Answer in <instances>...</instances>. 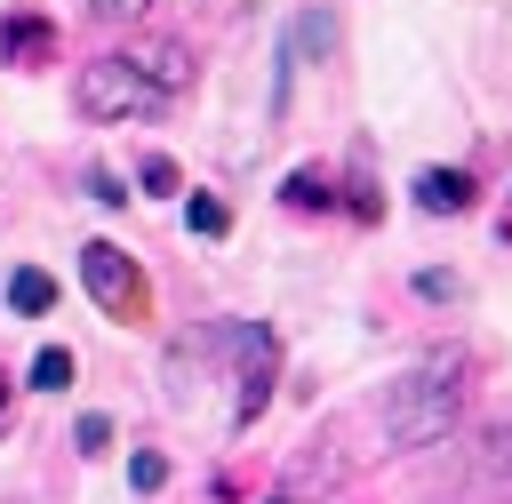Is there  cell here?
I'll return each instance as SVG.
<instances>
[{"label":"cell","mask_w":512,"mask_h":504,"mask_svg":"<svg viewBox=\"0 0 512 504\" xmlns=\"http://www.w3.org/2000/svg\"><path fill=\"white\" fill-rule=\"evenodd\" d=\"M464 392H472V352L464 344H432L416 368H400L384 384V448H424L440 440L456 416H464Z\"/></svg>","instance_id":"1"},{"label":"cell","mask_w":512,"mask_h":504,"mask_svg":"<svg viewBox=\"0 0 512 504\" xmlns=\"http://www.w3.org/2000/svg\"><path fill=\"white\" fill-rule=\"evenodd\" d=\"M80 112L88 120H152V112H168V96L128 64V56H96V64H80Z\"/></svg>","instance_id":"2"},{"label":"cell","mask_w":512,"mask_h":504,"mask_svg":"<svg viewBox=\"0 0 512 504\" xmlns=\"http://www.w3.org/2000/svg\"><path fill=\"white\" fill-rule=\"evenodd\" d=\"M80 288L104 304V320H144V272H136L128 248L88 240V248H80Z\"/></svg>","instance_id":"3"},{"label":"cell","mask_w":512,"mask_h":504,"mask_svg":"<svg viewBox=\"0 0 512 504\" xmlns=\"http://www.w3.org/2000/svg\"><path fill=\"white\" fill-rule=\"evenodd\" d=\"M232 352H240V400H232V424H256L272 384H280V336L264 320H240L232 328Z\"/></svg>","instance_id":"4"},{"label":"cell","mask_w":512,"mask_h":504,"mask_svg":"<svg viewBox=\"0 0 512 504\" xmlns=\"http://www.w3.org/2000/svg\"><path fill=\"white\" fill-rule=\"evenodd\" d=\"M0 56H8V64H24V72H32V64H48V56H56V24H48L40 8L0 16Z\"/></svg>","instance_id":"5"},{"label":"cell","mask_w":512,"mask_h":504,"mask_svg":"<svg viewBox=\"0 0 512 504\" xmlns=\"http://www.w3.org/2000/svg\"><path fill=\"white\" fill-rule=\"evenodd\" d=\"M128 64H136L160 96H184V88H192V48H184V40H144V48H128Z\"/></svg>","instance_id":"6"},{"label":"cell","mask_w":512,"mask_h":504,"mask_svg":"<svg viewBox=\"0 0 512 504\" xmlns=\"http://www.w3.org/2000/svg\"><path fill=\"white\" fill-rule=\"evenodd\" d=\"M416 208L424 216H464L472 208V176L464 168H424L416 176Z\"/></svg>","instance_id":"7"},{"label":"cell","mask_w":512,"mask_h":504,"mask_svg":"<svg viewBox=\"0 0 512 504\" xmlns=\"http://www.w3.org/2000/svg\"><path fill=\"white\" fill-rule=\"evenodd\" d=\"M8 304H16V312H32V320H40V312H48V304H56V280H48V272H40V264H16V272H8Z\"/></svg>","instance_id":"8"},{"label":"cell","mask_w":512,"mask_h":504,"mask_svg":"<svg viewBox=\"0 0 512 504\" xmlns=\"http://www.w3.org/2000/svg\"><path fill=\"white\" fill-rule=\"evenodd\" d=\"M184 224H192V240H224V232H232L224 192H192V200H184Z\"/></svg>","instance_id":"9"},{"label":"cell","mask_w":512,"mask_h":504,"mask_svg":"<svg viewBox=\"0 0 512 504\" xmlns=\"http://www.w3.org/2000/svg\"><path fill=\"white\" fill-rule=\"evenodd\" d=\"M24 384H32V392H64V384H72V352H64V344H40L32 368H24Z\"/></svg>","instance_id":"10"},{"label":"cell","mask_w":512,"mask_h":504,"mask_svg":"<svg viewBox=\"0 0 512 504\" xmlns=\"http://www.w3.org/2000/svg\"><path fill=\"white\" fill-rule=\"evenodd\" d=\"M136 184H144L152 200H176V192H184V168H176L168 152H144V160H136Z\"/></svg>","instance_id":"11"},{"label":"cell","mask_w":512,"mask_h":504,"mask_svg":"<svg viewBox=\"0 0 512 504\" xmlns=\"http://www.w3.org/2000/svg\"><path fill=\"white\" fill-rule=\"evenodd\" d=\"M280 200H288V208H304V216H312V208H328V200H336V192H328V168H296V176L280 184Z\"/></svg>","instance_id":"12"},{"label":"cell","mask_w":512,"mask_h":504,"mask_svg":"<svg viewBox=\"0 0 512 504\" xmlns=\"http://www.w3.org/2000/svg\"><path fill=\"white\" fill-rule=\"evenodd\" d=\"M288 48H296V56H328V48H336V16H328V8H312V16L288 32Z\"/></svg>","instance_id":"13"},{"label":"cell","mask_w":512,"mask_h":504,"mask_svg":"<svg viewBox=\"0 0 512 504\" xmlns=\"http://www.w3.org/2000/svg\"><path fill=\"white\" fill-rule=\"evenodd\" d=\"M488 480H512V416L504 424H488V440H480V456H472Z\"/></svg>","instance_id":"14"},{"label":"cell","mask_w":512,"mask_h":504,"mask_svg":"<svg viewBox=\"0 0 512 504\" xmlns=\"http://www.w3.org/2000/svg\"><path fill=\"white\" fill-rule=\"evenodd\" d=\"M72 448H80V456H104V448H112V416H104V408H88V416L72 424Z\"/></svg>","instance_id":"15"},{"label":"cell","mask_w":512,"mask_h":504,"mask_svg":"<svg viewBox=\"0 0 512 504\" xmlns=\"http://www.w3.org/2000/svg\"><path fill=\"white\" fill-rule=\"evenodd\" d=\"M160 480H168V456H160V448H136V456H128V488H136V496H152Z\"/></svg>","instance_id":"16"},{"label":"cell","mask_w":512,"mask_h":504,"mask_svg":"<svg viewBox=\"0 0 512 504\" xmlns=\"http://www.w3.org/2000/svg\"><path fill=\"white\" fill-rule=\"evenodd\" d=\"M416 296H432V304H456V296H464V280L432 264V272H416Z\"/></svg>","instance_id":"17"},{"label":"cell","mask_w":512,"mask_h":504,"mask_svg":"<svg viewBox=\"0 0 512 504\" xmlns=\"http://www.w3.org/2000/svg\"><path fill=\"white\" fill-rule=\"evenodd\" d=\"M88 8H96V24H136L152 0H88Z\"/></svg>","instance_id":"18"},{"label":"cell","mask_w":512,"mask_h":504,"mask_svg":"<svg viewBox=\"0 0 512 504\" xmlns=\"http://www.w3.org/2000/svg\"><path fill=\"white\" fill-rule=\"evenodd\" d=\"M88 200H104V208H120L128 192H120V176H112V168H88Z\"/></svg>","instance_id":"19"},{"label":"cell","mask_w":512,"mask_h":504,"mask_svg":"<svg viewBox=\"0 0 512 504\" xmlns=\"http://www.w3.org/2000/svg\"><path fill=\"white\" fill-rule=\"evenodd\" d=\"M0 432H8V368H0Z\"/></svg>","instance_id":"20"},{"label":"cell","mask_w":512,"mask_h":504,"mask_svg":"<svg viewBox=\"0 0 512 504\" xmlns=\"http://www.w3.org/2000/svg\"><path fill=\"white\" fill-rule=\"evenodd\" d=\"M264 504H280V496H264Z\"/></svg>","instance_id":"21"}]
</instances>
